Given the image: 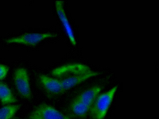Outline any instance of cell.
<instances>
[{
	"instance_id": "obj_1",
	"label": "cell",
	"mask_w": 159,
	"mask_h": 119,
	"mask_svg": "<svg viewBox=\"0 0 159 119\" xmlns=\"http://www.w3.org/2000/svg\"><path fill=\"white\" fill-rule=\"evenodd\" d=\"M52 75L59 80L65 93L72 87L89 78L96 76L99 73L92 71L90 68L86 65L74 63L62 65L53 69L52 71Z\"/></svg>"
},
{
	"instance_id": "obj_2",
	"label": "cell",
	"mask_w": 159,
	"mask_h": 119,
	"mask_svg": "<svg viewBox=\"0 0 159 119\" xmlns=\"http://www.w3.org/2000/svg\"><path fill=\"white\" fill-rule=\"evenodd\" d=\"M118 87H112L108 91L98 95L90 107V115L92 119H104L112 103Z\"/></svg>"
},
{
	"instance_id": "obj_3",
	"label": "cell",
	"mask_w": 159,
	"mask_h": 119,
	"mask_svg": "<svg viewBox=\"0 0 159 119\" xmlns=\"http://www.w3.org/2000/svg\"><path fill=\"white\" fill-rule=\"evenodd\" d=\"M14 82L18 92L25 99H30L31 90L30 86L29 75L24 68H17L14 74Z\"/></svg>"
},
{
	"instance_id": "obj_4",
	"label": "cell",
	"mask_w": 159,
	"mask_h": 119,
	"mask_svg": "<svg viewBox=\"0 0 159 119\" xmlns=\"http://www.w3.org/2000/svg\"><path fill=\"white\" fill-rule=\"evenodd\" d=\"M29 119H70L51 106L42 103L31 112Z\"/></svg>"
},
{
	"instance_id": "obj_5",
	"label": "cell",
	"mask_w": 159,
	"mask_h": 119,
	"mask_svg": "<svg viewBox=\"0 0 159 119\" xmlns=\"http://www.w3.org/2000/svg\"><path fill=\"white\" fill-rule=\"evenodd\" d=\"M57 35L50 33H25L19 37H11L10 39L6 40V43L7 44H21V45H30L35 46L37 44L42 42V40L47 38L56 37Z\"/></svg>"
},
{
	"instance_id": "obj_6",
	"label": "cell",
	"mask_w": 159,
	"mask_h": 119,
	"mask_svg": "<svg viewBox=\"0 0 159 119\" xmlns=\"http://www.w3.org/2000/svg\"><path fill=\"white\" fill-rule=\"evenodd\" d=\"M39 79L40 83L48 94L51 95H57L64 93L61 84L58 79L49 77L45 75H41L39 76Z\"/></svg>"
},
{
	"instance_id": "obj_7",
	"label": "cell",
	"mask_w": 159,
	"mask_h": 119,
	"mask_svg": "<svg viewBox=\"0 0 159 119\" xmlns=\"http://www.w3.org/2000/svg\"><path fill=\"white\" fill-rule=\"evenodd\" d=\"M63 1H57L56 2V10L58 16H59L60 20L61 22L62 25H63L64 29H65V32L67 33L68 37L69 38V41H70L71 43L72 44V45H76V38H75L74 34H73V31H72V27H71L70 23L69 22V20H68L67 16H66V14L65 12V10L63 8Z\"/></svg>"
},
{
	"instance_id": "obj_8",
	"label": "cell",
	"mask_w": 159,
	"mask_h": 119,
	"mask_svg": "<svg viewBox=\"0 0 159 119\" xmlns=\"http://www.w3.org/2000/svg\"><path fill=\"white\" fill-rule=\"evenodd\" d=\"M102 88L103 87H100V86H96V87H93L90 89H88V90L82 92L81 94H80L76 97V99L91 107L96 98L99 94V92L102 90Z\"/></svg>"
},
{
	"instance_id": "obj_9",
	"label": "cell",
	"mask_w": 159,
	"mask_h": 119,
	"mask_svg": "<svg viewBox=\"0 0 159 119\" xmlns=\"http://www.w3.org/2000/svg\"><path fill=\"white\" fill-rule=\"evenodd\" d=\"M70 110L75 117L84 118L87 116L90 110V107L84 103L83 102L80 101L79 99L76 98L71 104Z\"/></svg>"
},
{
	"instance_id": "obj_10",
	"label": "cell",
	"mask_w": 159,
	"mask_h": 119,
	"mask_svg": "<svg viewBox=\"0 0 159 119\" xmlns=\"http://www.w3.org/2000/svg\"><path fill=\"white\" fill-rule=\"evenodd\" d=\"M0 101L3 105L11 104L17 102V99L13 95L11 88L2 82H0Z\"/></svg>"
},
{
	"instance_id": "obj_11",
	"label": "cell",
	"mask_w": 159,
	"mask_h": 119,
	"mask_svg": "<svg viewBox=\"0 0 159 119\" xmlns=\"http://www.w3.org/2000/svg\"><path fill=\"white\" fill-rule=\"evenodd\" d=\"M20 105H8L0 108V119H15Z\"/></svg>"
},
{
	"instance_id": "obj_12",
	"label": "cell",
	"mask_w": 159,
	"mask_h": 119,
	"mask_svg": "<svg viewBox=\"0 0 159 119\" xmlns=\"http://www.w3.org/2000/svg\"><path fill=\"white\" fill-rule=\"evenodd\" d=\"M10 68L2 64H0V80L5 79L9 72Z\"/></svg>"
}]
</instances>
